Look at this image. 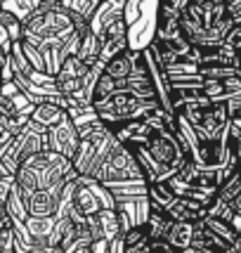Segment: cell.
I'll return each mask as SVG.
<instances>
[{
  "label": "cell",
  "mask_w": 241,
  "mask_h": 253,
  "mask_svg": "<svg viewBox=\"0 0 241 253\" xmlns=\"http://www.w3.org/2000/svg\"><path fill=\"white\" fill-rule=\"evenodd\" d=\"M159 107H161L159 99H142L123 88L116 90L111 97L92 102V109L97 114V119L104 121L109 128H116L120 123L135 121V119H144L147 114H152Z\"/></svg>",
  "instance_id": "1"
},
{
  "label": "cell",
  "mask_w": 241,
  "mask_h": 253,
  "mask_svg": "<svg viewBox=\"0 0 241 253\" xmlns=\"http://www.w3.org/2000/svg\"><path fill=\"white\" fill-rule=\"evenodd\" d=\"M66 197L71 201V209L78 215H92L104 209H116V199L107 185L88 175H78L66 185Z\"/></svg>",
  "instance_id": "2"
},
{
  "label": "cell",
  "mask_w": 241,
  "mask_h": 253,
  "mask_svg": "<svg viewBox=\"0 0 241 253\" xmlns=\"http://www.w3.org/2000/svg\"><path fill=\"white\" fill-rule=\"evenodd\" d=\"M78 142H80V135H78V128L71 116H66L62 123H57L47 130V149H52L57 154L66 156V159L74 156Z\"/></svg>",
  "instance_id": "3"
},
{
  "label": "cell",
  "mask_w": 241,
  "mask_h": 253,
  "mask_svg": "<svg viewBox=\"0 0 241 253\" xmlns=\"http://www.w3.org/2000/svg\"><path fill=\"white\" fill-rule=\"evenodd\" d=\"M62 197H64V192H57V189H36L26 199V211L33 218H52L59 211Z\"/></svg>",
  "instance_id": "4"
},
{
  "label": "cell",
  "mask_w": 241,
  "mask_h": 253,
  "mask_svg": "<svg viewBox=\"0 0 241 253\" xmlns=\"http://www.w3.org/2000/svg\"><path fill=\"white\" fill-rule=\"evenodd\" d=\"M165 213L175 222H199L206 218V206L189 197H177V201Z\"/></svg>",
  "instance_id": "5"
},
{
  "label": "cell",
  "mask_w": 241,
  "mask_h": 253,
  "mask_svg": "<svg viewBox=\"0 0 241 253\" xmlns=\"http://www.w3.org/2000/svg\"><path fill=\"white\" fill-rule=\"evenodd\" d=\"M66 116H69V111H66L64 107L55 104V102H40V104H36L31 111V121L38 123V126H43L45 130H50L57 123H62Z\"/></svg>",
  "instance_id": "6"
},
{
  "label": "cell",
  "mask_w": 241,
  "mask_h": 253,
  "mask_svg": "<svg viewBox=\"0 0 241 253\" xmlns=\"http://www.w3.org/2000/svg\"><path fill=\"white\" fill-rule=\"evenodd\" d=\"M173 218L165 213V209H161V206H156V204H152V209H149V218H147V234H149V239L152 242H161V239H165V234L170 232V227H173Z\"/></svg>",
  "instance_id": "7"
},
{
  "label": "cell",
  "mask_w": 241,
  "mask_h": 253,
  "mask_svg": "<svg viewBox=\"0 0 241 253\" xmlns=\"http://www.w3.org/2000/svg\"><path fill=\"white\" fill-rule=\"evenodd\" d=\"M135 57H137V50H135V47L123 50V52H119L116 57H111L109 62L104 64V74L111 78H116V81H125V78L132 74V69H135Z\"/></svg>",
  "instance_id": "8"
},
{
  "label": "cell",
  "mask_w": 241,
  "mask_h": 253,
  "mask_svg": "<svg viewBox=\"0 0 241 253\" xmlns=\"http://www.w3.org/2000/svg\"><path fill=\"white\" fill-rule=\"evenodd\" d=\"M99 55H102V41H99V36L92 29L83 31L80 33V43H78L76 57L83 59L88 66H95L99 62Z\"/></svg>",
  "instance_id": "9"
},
{
  "label": "cell",
  "mask_w": 241,
  "mask_h": 253,
  "mask_svg": "<svg viewBox=\"0 0 241 253\" xmlns=\"http://www.w3.org/2000/svg\"><path fill=\"white\" fill-rule=\"evenodd\" d=\"M192 246H194V249H208V251H218V253H222L225 249H227V244L222 242V239H220L218 234L210 230L203 220L194 222V239H192Z\"/></svg>",
  "instance_id": "10"
},
{
  "label": "cell",
  "mask_w": 241,
  "mask_h": 253,
  "mask_svg": "<svg viewBox=\"0 0 241 253\" xmlns=\"http://www.w3.org/2000/svg\"><path fill=\"white\" fill-rule=\"evenodd\" d=\"M192 239H194V222H173L170 232L165 234V242L170 244L175 251L189 249Z\"/></svg>",
  "instance_id": "11"
},
{
  "label": "cell",
  "mask_w": 241,
  "mask_h": 253,
  "mask_svg": "<svg viewBox=\"0 0 241 253\" xmlns=\"http://www.w3.org/2000/svg\"><path fill=\"white\" fill-rule=\"evenodd\" d=\"M147 197H149L152 204H156V206H161V209H165V211L177 201V194H175V189L170 187V182H152Z\"/></svg>",
  "instance_id": "12"
},
{
  "label": "cell",
  "mask_w": 241,
  "mask_h": 253,
  "mask_svg": "<svg viewBox=\"0 0 241 253\" xmlns=\"http://www.w3.org/2000/svg\"><path fill=\"white\" fill-rule=\"evenodd\" d=\"M102 0H59V5L64 7L66 12H74V14H80L85 19H92L95 10L99 7Z\"/></svg>",
  "instance_id": "13"
},
{
  "label": "cell",
  "mask_w": 241,
  "mask_h": 253,
  "mask_svg": "<svg viewBox=\"0 0 241 253\" xmlns=\"http://www.w3.org/2000/svg\"><path fill=\"white\" fill-rule=\"evenodd\" d=\"M116 90H120V83L116 78L107 76V74H102L97 78V83H95V88H92V102H99V99H107L111 97Z\"/></svg>",
  "instance_id": "14"
},
{
  "label": "cell",
  "mask_w": 241,
  "mask_h": 253,
  "mask_svg": "<svg viewBox=\"0 0 241 253\" xmlns=\"http://www.w3.org/2000/svg\"><path fill=\"white\" fill-rule=\"evenodd\" d=\"M203 222H206V225H208L210 230L215 232V234H218V237H220V239H222L225 244H227V246L239 239V234L234 232V227H232L230 222L218 220V218H210V215H206V218H203Z\"/></svg>",
  "instance_id": "15"
},
{
  "label": "cell",
  "mask_w": 241,
  "mask_h": 253,
  "mask_svg": "<svg viewBox=\"0 0 241 253\" xmlns=\"http://www.w3.org/2000/svg\"><path fill=\"white\" fill-rule=\"evenodd\" d=\"M19 43H22V50H24V55H26V59H29V64H31L36 71H43V74H47V71H45V57H43V52H40L36 45L26 43V41H19Z\"/></svg>",
  "instance_id": "16"
},
{
  "label": "cell",
  "mask_w": 241,
  "mask_h": 253,
  "mask_svg": "<svg viewBox=\"0 0 241 253\" xmlns=\"http://www.w3.org/2000/svg\"><path fill=\"white\" fill-rule=\"evenodd\" d=\"M123 244H125V249L128 246H135V244H142L149 239V234H147V225H135V227H130V230H125L123 234Z\"/></svg>",
  "instance_id": "17"
},
{
  "label": "cell",
  "mask_w": 241,
  "mask_h": 253,
  "mask_svg": "<svg viewBox=\"0 0 241 253\" xmlns=\"http://www.w3.org/2000/svg\"><path fill=\"white\" fill-rule=\"evenodd\" d=\"M222 43H227L230 47H234V50H239L241 52V24H234V26H232L230 33L225 36Z\"/></svg>",
  "instance_id": "18"
},
{
  "label": "cell",
  "mask_w": 241,
  "mask_h": 253,
  "mask_svg": "<svg viewBox=\"0 0 241 253\" xmlns=\"http://www.w3.org/2000/svg\"><path fill=\"white\" fill-rule=\"evenodd\" d=\"M225 7H227V14L234 24H241V0H225Z\"/></svg>",
  "instance_id": "19"
},
{
  "label": "cell",
  "mask_w": 241,
  "mask_h": 253,
  "mask_svg": "<svg viewBox=\"0 0 241 253\" xmlns=\"http://www.w3.org/2000/svg\"><path fill=\"white\" fill-rule=\"evenodd\" d=\"M64 253H92V251H90V242H85V239L78 237V239H74V242L66 246Z\"/></svg>",
  "instance_id": "20"
},
{
  "label": "cell",
  "mask_w": 241,
  "mask_h": 253,
  "mask_svg": "<svg viewBox=\"0 0 241 253\" xmlns=\"http://www.w3.org/2000/svg\"><path fill=\"white\" fill-rule=\"evenodd\" d=\"M163 2L168 5V7H173L175 12H180V14H182V12H185L187 7L194 2V0H163Z\"/></svg>",
  "instance_id": "21"
},
{
  "label": "cell",
  "mask_w": 241,
  "mask_h": 253,
  "mask_svg": "<svg viewBox=\"0 0 241 253\" xmlns=\"http://www.w3.org/2000/svg\"><path fill=\"white\" fill-rule=\"evenodd\" d=\"M107 253H125V244H123V237H116L109 242V251Z\"/></svg>",
  "instance_id": "22"
},
{
  "label": "cell",
  "mask_w": 241,
  "mask_h": 253,
  "mask_svg": "<svg viewBox=\"0 0 241 253\" xmlns=\"http://www.w3.org/2000/svg\"><path fill=\"white\" fill-rule=\"evenodd\" d=\"M230 204H232V209H234V213H239L241 215V187H239V192L234 194V199H232Z\"/></svg>",
  "instance_id": "23"
},
{
  "label": "cell",
  "mask_w": 241,
  "mask_h": 253,
  "mask_svg": "<svg viewBox=\"0 0 241 253\" xmlns=\"http://www.w3.org/2000/svg\"><path fill=\"white\" fill-rule=\"evenodd\" d=\"M7 57L10 55H2V52H0V83H2V69H5V64H7Z\"/></svg>",
  "instance_id": "24"
},
{
  "label": "cell",
  "mask_w": 241,
  "mask_h": 253,
  "mask_svg": "<svg viewBox=\"0 0 241 253\" xmlns=\"http://www.w3.org/2000/svg\"><path fill=\"white\" fill-rule=\"evenodd\" d=\"M7 140H10V135H5V132L0 130V144H2V142H7Z\"/></svg>",
  "instance_id": "25"
},
{
  "label": "cell",
  "mask_w": 241,
  "mask_h": 253,
  "mask_svg": "<svg viewBox=\"0 0 241 253\" xmlns=\"http://www.w3.org/2000/svg\"><path fill=\"white\" fill-rule=\"evenodd\" d=\"M2 2H5V0H0V12L5 10V5H2Z\"/></svg>",
  "instance_id": "26"
},
{
  "label": "cell",
  "mask_w": 241,
  "mask_h": 253,
  "mask_svg": "<svg viewBox=\"0 0 241 253\" xmlns=\"http://www.w3.org/2000/svg\"><path fill=\"white\" fill-rule=\"evenodd\" d=\"M152 253H161V251H156V249H152Z\"/></svg>",
  "instance_id": "27"
}]
</instances>
